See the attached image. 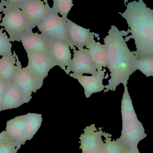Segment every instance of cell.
I'll use <instances>...</instances> for the list:
<instances>
[{
	"mask_svg": "<svg viewBox=\"0 0 153 153\" xmlns=\"http://www.w3.org/2000/svg\"><path fill=\"white\" fill-rule=\"evenodd\" d=\"M66 22L58 13L53 11L37 27L41 34L49 39L66 41L70 45Z\"/></svg>",
	"mask_w": 153,
	"mask_h": 153,
	"instance_id": "4",
	"label": "cell"
},
{
	"mask_svg": "<svg viewBox=\"0 0 153 153\" xmlns=\"http://www.w3.org/2000/svg\"><path fill=\"white\" fill-rule=\"evenodd\" d=\"M16 58L17 73L13 82L24 93L30 101L32 99V93L40 89L43 82L38 80L26 67H22L17 55Z\"/></svg>",
	"mask_w": 153,
	"mask_h": 153,
	"instance_id": "7",
	"label": "cell"
},
{
	"mask_svg": "<svg viewBox=\"0 0 153 153\" xmlns=\"http://www.w3.org/2000/svg\"><path fill=\"white\" fill-rule=\"evenodd\" d=\"M147 136L143 125L137 119L122 126L121 135L117 141L129 149L137 147L138 143Z\"/></svg>",
	"mask_w": 153,
	"mask_h": 153,
	"instance_id": "10",
	"label": "cell"
},
{
	"mask_svg": "<svg viewBox=\"0 0 153 153\" xmlns=\"http://www.w3.org/2000/svg\"><path fill=\"white\" fill-rule=\"evenodd\" d=\"M136 70H139L148 77L153 76V57H144L136 59Z\"/></svg>",
	"mask_w": 153,
	"mask_h": 153,
	"instance_id": "23",
	"label": "cell"
},
{
	"mask_svg": "<svg viewBox=\"0 0 153 153\" xmlns=\"http://www.w3.org/2000/svg\"><path fill=\"white\" fill-rule=\"evenodd\" d=\"M70 48V45L66 41L56 40H51L49 46V56L53 63L65 72L72 60Z\"/></svg>",
	"mask_w": 153,
	"mask_h": 153,
	"instance_id": "12",
	"label": "cell"
},
{
	"mask_svg": "<svg viewBox=\"0 0 153 153\" xmlns=\"http://www.w3.org/2000/svg\"><path fill=\"white\" fill-rule=\"evenodd\" d=\"M8 140H9V137H8L5 130L0 133V145L5 143Z\"/></svg>",
	"mask_w": 153,
	"mask_h": 153,
	"instance_id": "28",
	"label": "cell"
},
{
	"mask_svg": "<svg viewBox=\"0 0 153 153\" xmlns=\"http://www.w3.org/2000/svg\"><path fill=\"white\" fill-rule=\"evenodd\" d=\"M112 136L107 137L102 153H128L129 149L117 140H111Z\"/></svg>",
	"mask_w": 153,
	"mask_h": 153,
	"instance_id": "21",
	"label": "cell"
},
{
	"mask_svg": "<svg viewBox=\"0 0 153 153\" xmlns=\"http://www.w3.org/2000/svg\"><path fill=\"white\" fill-rule=\"evenodd\" d=\"M19 8L35 28L53 12L47 1L44 3L40 0H22Z\"/></svg>",
	"mask_w": 153,
	"mask_h": 153,
	"instance_id": "8",
	"label": "cell"
},
{
	"mask_svg": "<svg viewBox=\"0 0 153 153\" xmlns=\"http://www.w3.org/2000/svg\"><path fill=\"white\" fill-rule=\"evenodd\" d=\"M29 102L24 93L13 83L10 84L1 102L2 110L17 108Z\"/></svg>",
	"mask_w": 153,
	"mask_h": 153,
	"instance_id": "16",
	"label": "cell"
},
{
	"mask_svg": "<svg viewBox=\"0 0 153 153\" xmlns=\"http://www.w3.org/2000/svg\"><path fill=\"white\" fill-rule=\"evenodd\" d=\"M106 70L98 71L96 74L91 76L79 75L73 77L78 81L84 90V94L86 98H89L93 93L101 92L104 90L105 86L102 84L105 79Z\"/></svg>",
	"mask_w": 153,
	"mask_h": 153,
	"instance_id": "15",
	"label": "cell"
},
{
	"mask_svg": "<svg viewBox=\"0 0 153 153\" xmlns=\"http://www.w3.org/2000/svg\"><path fill=\"white\" fill-rule=\"evenodd\" d=\"M2 110V109L1 106V104H0V112Z\"/></svg>",
	"mask_w": 153,
	"mask_h": 153,
	"instance_id": "31",
	"label": "cell"
},
{
	"mask_svg": "<svg viewBox=\"0 0 153 153\" xmlns=\"http://www.w3.org/2000/svg\"><path fill=\"white\" fill-rule=\"evenodd\" d=\"M5 8L3 4L1 2V1H0V13L3 12L5 10Z\"/></svg>",
	"mask_w": 153,
	"mask_h": 153,
	"instance_id": "30",
	"label": "cell"
},
{
	"mask_svg": "<svg viewBox=\"0 0 153 153\" xmlns=\"http://www.w3.org/2000/svg\"><path fill=\"white\" fill-rule=\"evenodd\" d=\"M26 116H18L7 121L6 130L9 140L19 149L24 145L25 136V125Z\"/></svg>",
	"mask_w": 153,
	"mask_h": 153,
	"instance_id": "14",
	"label": "cell"
},
{
	"mask_svg": "<svg viewBox=\"0 0 153 153\" xmlns=\"http://www.w3.org/2000/svg\"><path fill=\"white\" fill-rule=\"evenodd\" d=\"M26 52L28 62L26 68L38 80L43 82L50 70L55 66L50 56L41 53Z\"/></svg>",
	"mask_w": 153,
	"mask_h": 153,
	"instance_id": "9",
	"label": "cell"
},
{
	"mask_svg": "<svg viewBox=\"0 0 153 153\" xmlns=\"http://www.w3.org/2000/svg\"><path fill=\"white\" fill-rule=\"evenodd\" d=\"M52 10L54 12L61 14L65 21L68 19L67 15L74 5L71 0H53Z\"/></svg>",
	"mask_w": 153,
	"mask_h": 153,
	"instance_id": "22",
	"label": "cell"
},
{
	"mask_svg": "<svg viewBox=\"0 0 153 153\" xmlns=\"http://www.w3.org/2000/svg\"><path fill=\"white\" fill-rule=\"evenodd\" d=\"M126 7L125 12L119 13L126 20L132 33L125 41L134 40L137 50L133 52L137 59L153 57V9L142 0L128 3Z\"/></svg>",
	"mask_w": 153,
	"mask_h": 153,
	"instance_id": "2",
	"label": "cell"
},
{
	"mask_svg": "<svg viewBox=\"0 0 153 153\" xmlns=\"http://www.w3.org/2000/svg\"><path fill=\"white\" fill-rule=\"evenodd\" d=\"M83 131L79 138V148L82 150V153H102L104 144L102 137L105 138L112 136L110 134L103 132L102 128L97 129L94 124L86 127Z\"/></svg>",
	"mask_w": 153,
	"mask_h": 153,
	"instance_id": "5",
	"label": "cell"
},
{
	"mask_svg": "<svg viewBox=\"0 0 153 153\" xmlns=\"http://www.w3.org/2000/svg\"><path fill=\"white\" fill-rule=\"evenodd\" d=\"M89 52V55L98 71L102 70V67H107L108 54L107 48L100 42H96L94 40L85 46Z\"/></svg>",
	"mask_w": 153,
	"mask_h": 153,
	"instance_id": "17",
	"label": "cell"
},
{
	"mask_svg": "<svg viewBox=\"0 0 153 153\" xmlns=\"http://www.w3.org/2000/svg\"><path fill=\"white\" fill-rule=\"evenodd\" d=\"M11 82L0 81V104L8 87Z\"/></svg>",
	"mask_w": 153,
	"mask_h": 153,
	"instance_id": "27",
	"label": "cell"
},
{
	"mask_svg": "<svg viewBox=\"0 0 153 153\" xmlns=\"http://www.w3.org/2000/svg\"><path fill=\"white\" fill-rule=\"evenodd\" d=\"M68 40L72 49L84 48L94 40V32L89 29L85 28L68 19L66 22Z\"/></svg>",
	"mask_w": 153,
	"mask_h": 153,
	"instance_id": "11",
	"label": "cell"
},
{
	"mask_svg": "<svg viewBox=\"0 0 153 153\" xmlns=\"http://www.w3.org/2000/svg\"><path fill=\"white\" fill-rule=\"evenodd\" d=\"M4 30L3 28L0 30V57L2 56V57L13 54L12 45L6 32H3Z\"/></svg>",
	"mask_w": 153,
	"mask_h": 153,
	"instance_id": "24",
	"label": "cell"
},
{
	"mask_svg": "<svg viewBox=\"0 0 153 153\" xmlns=\"http://www.w3.org/2000/svg\"><path fill=\"white\" fill-rule=\"evenodd\" d=\"M51 40L42 34L29 32L21 39L26 52L41 53L49 55V49Z\"/></svg>",
	"mask_w": 153,
	"mask_h": 153,
	"instance_id": "13",
	"label": "cell"
},
{
	"mask_svg": "<svg viewBox=\"0 0 153 153\" xmlns=\"http://www.w3.org/2000/svg\"><path fill=\"white\" fill-rule=\"evenodd\" d=\"M73 58L66 69V73L71 77L82 75L83 74L92 75L98 72L97 67L93 63L87 49H74Z\"/></svg>",
	"mask_w": 153,
	"mask_h": 153,
	"instance_id": "6",
	"label": "cell"
},
{
	"mask_svg": "<svg viewBox=\"0 0 153 153\" xmlns=\"http://www.w3.org/2000/svg\"><path fill=\"white\" fill-rule=\"evenodd\" d=\"M5 8H19L22 2V0H9V1H1Z\"/></svg>",
	"mask_w": 153,
	"mask_h": 153,
	"instance_id": "26",
	"label": "cell"
},
{
	"mask_svg": "<svg viewBox=\"0 0 153 153\" xmlns=\"http://www.w3.org/2000/svg\"><path fill=\"white\" fill-rule=\"evenodd\" d=\"M25 142L31 140L41 126L42 115L29 113L26 115Z\"/></svg>",
	"mask_w": 153,
	"mask_h": 153,
	"instance_id": "20",
	"label": "cell"
},
{
	"mask_svg": "<svg viewBox=\"0 0 153 153\" xmlns=\"http://www.w3.org/2000/svg\"><path fill=\"white\" fill-rule=\"evenodd\" d=\"M0 26L10 36V41L21 42V39L35 27L19 8H5Z\"/></svg>",
	"mask_w": 153,
	"mask_h": 153,
	"instance_id": "3",
	"label": "cell"
},
{
	"mask_svg": "<svg viewBox=\"0 0 153 153\" xmlns=\"http://www.w3.org/2000/svg\"><path fill=\"white\" fill-rule=\"evenodd\" d=\"M16 54L0 58V81L7 82L13 81L17 73Z\"/></svg>",
	"mask_w": 153,
	"mask_h": 153,
	"instance_id": "18",
	"label": "cell"
},
{
	"mask_svg": "<svg viewBox=\"0 0 153 153\" xmlns=\"http://www.w3.org/2000/svg\"><path fill=\"white\" fill-rule=\"evenodd\" d=\"M127 31H119L114 25L111 26L108 35L104 39V45L108 54V69L110 72V79L105 88L109 90L116 91L120 84L127 86L130 75L136 70L135 56L131 52L123 37L129 33Z\"/></svg>",
	"mask_w": 153,
	"mask_h": 153,
	"instance_id": "1",
	"label": "cell"
},
{
	"mask_svg": "<svg viewBox=\"0 0 153 153\" xmlns=\"http://www.w3.org/2000/svg\"><path fill=\"white\" fill-rule=\"evenodd\" d=\"M128 153H140L139 152V150L138 148H133V149H130L129 150V152Z\"/></svg>",
	"mask_w": 153,
	"mask_h": 153,
	"instance_id": "29",
	"label": "cell"
},
{
	"mask_svg": "<svg viewBox=\"0 0 153 153\" xmlns=\"http://www.w3.org/2000/svg\"><path fill=\"white\" fill-rule=\"evenodd\" d=\"M124 87L125 91L121 101V106L122 126L137 119L127 86H125Z\"/></svg>",
	"mask_w": 153,
	"mask_h": 153,
	"instance_id": "19",
	"label": "cell"
},
{
	"mask_svg": "<svg viewBox=\"0 0 153 153\" xmlns=\"http://www.w3.org/2000/svg\"><path fill=\"white\" fill-rule=\"evenodd\" d=\"M19 150L10 140L0 145V153H17Z\"/></svg>",
	"mask_w": 153,
	"mask_h": 153,
	"instance_id": "25",
	"label": "cell"
}]
</instances>
